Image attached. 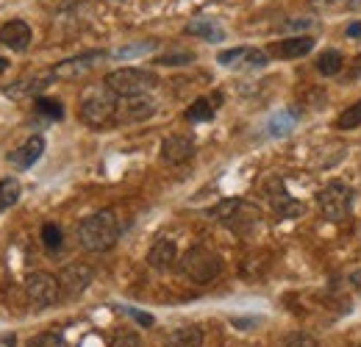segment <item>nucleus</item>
Returning <instances> with one entry per match:
<instances>
[{"instance_id":"f257e3e1","label":"nucleus","mask_w":361,"mask_h":347,"mask_svg":"<svg viewBox=\"0 0 361 347\" xmlns=\"http://www.w3.org/2000/svg\"><path fill=\"white\" fill-rule=\"evenodd\" d=\"M120 239V219L111 209H103L97 214H90L78 225V245L90 253H106Z\"/></svg>"},{"instance_id":"f03ea898","label":"nucleus","mask_w":361,"mask_h":347,"mask_svg":"<svg viewBox=\"0 0 361 347\" xmlns=\"http://www.w3.org/2000/svg\"><path fill=\"white\" fill-rule=\"evenodd\" d=\"M209 214H212V219H217L223 228H228L231 233H236V236H250L262 225V209L256 203H250V200H242V197L220 200Z\"/></svg>"},{"instance_id":"7ed1b4c3","label":"nucleus","mask_w":361,"mask_h":347,"mask_svg":"<svg viewBox=\"0 0 361 347\" xmlns=\"http://www.w3.org/2000/svg\"><path fill=\"white\" fill-rule=\"evenodd\" d=\"M117 103L120 97L106 87V84H97V87H87L81 95V103H78V117L92 126V128H103L109 123H114L117 117Z\"/></svg>"},{"instance_id":"20e7f679","label":"nucleus","mask_w":361,"mask_h":347,"mask_svg":"<svg viewBox=\"0 0 361 347\" xmlns=\"http://www.w3.org/2000/svg\"><path fill=\"white\" fill-rule=\"evenodd\" d=\"M178 269L183 278H189L192 284H212L220 272H223V259L209 250V248H189L178 261Z\"/></svg>"},{"instance_id":"39448f33","label":"nucleus","mask_w":361,"mask_h":347,"mask_svg":"<svg viewBox=\"0 0 361 347\" xmlns=\"http://www.w3.org/2000/svg\"><path fill=\"white\" fill-rule=\"evenodd\" d=\"M103 84L111 89L117 97H134V95H147L150 89L159 84L156 73L150 70H139V67H120V70H111Z\"/></svg>"},{"instance_id":"423d86ee","label":"nucleus","mask_w":361,"mask_h":347,"mask_svg":"<svg viewBox=\"0 0 361 347\" xmlns=\"http://www.w3.org/2000/svg\"><path fill=\"white\" fill-rule=\"evenodd\" d=\"M319 212L328 222H345L353 212V189L342 181H331L317 195Z\"/></svg>"},{"instance_id":"0eeeda50","label":"nucleus","mask_w":361,"mask_h":347,"mask_svg":"<svg viewBox=\"0 0 361 347\" xmlns=\"http://www.w3.org/2000/svg\"><path fill=\"white\" fill-rule=\"evenodd\" d=\"M25 295L37 308H50L61 300V284L59 275L50 272H31L25 278Z\"/></svg>"},{"instance_id":"6e6552de","label":"nucleus","mask_w":361,"mask_h":347,"mask_svg":"<svg viewBox=\"0 0 361 347\" xmlns=\"http://www.w3.org/2000/svg\"><path fill=\"white\" fill-rule=\"evenodd\" d=\"M264 195H267V200H270L272 212L281 219H298L306 214V206H303L300 200H295V197L286 192V186H283L281 178H270V181H267Z\"/></svg>"},{"instance_id":"1a4fd4ad","label":"nucleus","mask_w":361,"mask_h":347,"mask_svg":"<svg viewBox=\"0 0 361 347\" xmlns=\"http://www.w3.org/2000/svg\"><path fill=\"white\" fill-rule=\"evenodd\" d=\"M156 100L150 95H134V97H120L117 103V117L114 123L120 126H134V123H145L156 114Z\"/></svg>"},{"instance_id":"9d476101","label":"nucleus","mask_w":361,"mask_h":347,"mask_svg":"<svg viewBox=\"0 0 361 347\" xmlns=\"http://www.w3.org/2000/svg\"><path fill=\"white\" fill-rule=\"evenodd\" d=\"M109 53L106 50H90V53H81V56H73V59H64L53 67V78L59 81H73V78H81L87 75L90 70H94Z\"/></svg>"},{"instance_id":"9b49d317","label":"nucleus","mask_w":361,"mask_h":347,"mask_svg":"<svg viewBox=\"0 0 361 347\" xmlns=\"http://www.w3.org/2000/svg\"><path fill=\"white\" fill-rule=\"evenodd\" d=\"M92 278H94V269H92L90 264H81V261L67 264V267L59 272V284H61V292H64L67 298H75V295L87 292Z\"/></svg>"},{"instance_id":"f8f14e48","label":"nucleus","mask_w":361,"mask_h":347,"mask_svg":"<svg viewBox=\"0 0 361 347\" xmlns=\"http://www.w3.org/2000/svg\"><path fill=\"white\" fill-rule=\"evenodd\" d=\"M192 156H195V139H192V136L173 133V136H167V139L161 142V162L170 164V167L186 164Z\"/></svg>"},{"instance_id":"ddd939ff","label":"nucleus","mask_w":361,"mask_h":347,"mask_svg":"<svg viewBox=\"0 0 361 347\" xmlns=\"http://www.w3.org/2000/svg\"><path fill=\"white\" fill-rule=\"evenodd\" d=\"M217 61L223 67H245V70H262L267 64V53L256 50V47H233V50H223L217 56Z\"/></svg>"},{"instance_id":"4468645a","label":"nucleus","mask_w":361,"mask_h":347,"mask_svg":"<svg viewBox=\"0 0 361 347\" xmlns=\"http://www.w3.org/2000/svg\"><path fill=\"white\" fill-rule=\"evenodd\" d=\"M34 42V31L25 20H8L6 25H0V44H6L8 50H28Z\"/></svg>"},{"instance_id":"2eb2a0df","label":"nucleus","mask_w":361,"mask_h":347,"mask_svg":"<svg viewBox=\"0 0 361 347\" xmlns=\"http://www.w3.org/2000/svg\"><path fill=\"white\" fill-rule=\"evenodd\" d=\"M42 153H45V139L37 133V136L25 139L17 150H11V153H8V162H11L17 170H28V167H34V164L42 159Z\"/></svg>"},{"instance_id":"dca6fc26","label":"nucleus","mask_w":361,"mask_h":347,"mask_svg":"<svg viewBox=\"0 0 361 347\" xmlns=\"http://www.w3.org/2000/svg\"><path fill=\"white\" fill-rule=\"evenodd\" d=\"M317 39L309 34H298V37H289V39H281V42L270 44V53L275 59H300L306 53L314 50Z\"/></svg>"},{"instance_id":"f3484780","label":"nucleus","mask_w":361,"mask_h":347,"mask_svg":"<svg viewBox=\"0 0 361 347\" xmlns=\"http://www.w3.org/2000/svg\"><path fill=\"white\" fill-rule=\"evenodd\" d=\"M147 264H150L153 269H159V272L173 269V267L178 264V248H176V242H173V239H159V242L150 248V253H147Z\"/></svg>"},{"instance_id":"a211bd4d","label":"nucleus","mask_w":361,"mask_h":347,"mask_svg":"<svg viewBox=\"0 0 361 347\" xmlns=\"http://www.w3.org/2000/svg\"><path fill=\"white\" fill-rule=\"evenodd\" d=\"M167 347H203V331L197 325H183L176 328L167 336Z\"/></svg>"},{"instance_id":"6ab92c4d","label":"nucleus","mask_w":361,"mask_h":347,"mask_svg":"<svg viewBox=\"0 0 361 347\" xmlns=\"http://www.w3.org/2000/svg\"><path fill=\"white\" fill-rule=\"evenodd\" d=\"M186 34H192V37H203V39H209V42H220V39H226L223 28H220L217 23H212L209 17L192 20V23L186 25Z\"/></svg>"},{"instance_id":"aec40b11","label":"nucleus","mask_w":361,"mask_h":347,"mask_svg":"<svg viewBox=\"0 0 361 347\" xmlns=\"http://www.w3.org/2000/svg\"><path fill=\"white\" fill-rule=\"evenodd\" d=\"M298 117H300V111H298V109H286V111H278V114L272 117L270 123H267V133H270V136H286L289 130L295 128Z\"/></svg>"},{"instance_id":"412c9836","label":"nucleus","mask_w":361,"mask_h":347,"mask_svg":"<svg viewBox=\"0 0 361 347\" xmlns=\"http://www.w3.org/2000/svg\"><path fill=\"white\" fill-rule=\"evenodd\" d=\"M20 195H23V186H20V181L17 178H3L0 181V212H6V209H11L17 200H20Z\"/></svg>"},{"instance_id":"4be33fe9","label":"nucleus","mask_w":361,"mask_h":347,"mask_svg":"<svg viewBox=\"0 0 361 347\" xmlns=\"http://www.w3.org/2000/svg\"><path fill=\"white\" fill-rule=\"evenodd\" d=\"M317 70L322 73V75H339L342 73V53L339 50H325L322 56H319V61H317Z\"/></svg>"},{"instance_id":"5701e85b","label":"nucleus","mask_w":361,"mask_h":347,"mask_svg":"<svg viewBox=\"0 0 361 347\" xmlns=\"http://www.w3.org/2000/svg\"><path fill=\"white\" fill-rule=\"evenodd\" d=\"M214 117V106L206 100V97H197L192 106H189V111H186V120L189 123H209Z\"/></svg>"},{"instance_id":"b1692460","label":"nucleus","mask_w":361,"mask_h":347,"mask_svg":"<svg viewBox=\"0 0 361 347\" xmlns=\"http://www.w3.org/2000/svg\"><path fill=\"white\" fill-rule=\"evenodd\" d=\"M361 126V100L359 103H353V106H348V111H342L339 117H336V128L339 130H353Z\"/></svg>"},{"instance_id":"393cba45","label":"nucleus","mask_w":361,"mask_h":347,"mask_svg":"<svg viewBox=\"0 0 361 347\" xmlns=\"http://www.w3.org/2000/svg\"><path fill=\"white\" fill-rule=\"evenodd\" d=\"M37 111L45 114L47 120H61L64 117L61 100H50V97H37Z\"/></svg>"},{"instance_id":"a878e982","label":"nucleus","mask_w":361,"mask_h":347,"mask_svg":"<svg viewBox=\"0 0 361 347\" xmlns=\"http://www.w3.org/2000/svg\"><path fill=\"white\" fill-rule=\"evenodd\" d=\"M42 245H45L50 253L61 250V228L59 225H53V222L42 225Z\"/></svg>"},{"instance_id":"bb28decb","label":"nucleus","mask_w":361,"mask_h":347,"mask_svg":"<svg viewBox=\"0 0 361 347\" xmlns=\"http://www.w3.org/2000/svg\"><path fill=\"white\" fill-rule=\"evenodd\" d=\"M278 347H319L314 336H309V334H303V331H295V334H286Z\"/></svg>"},{"instance_id":"cd10ccee","label":"nucleus","mask_w":361,"mask_h":347,"mask_svg":"<svg viewBox=\"0 0 361 347\" xmlns=\"http://www.w3.org/2000/svg\"><path fill=\"white\" fill-rule=\"evenodd\" d=\"M159 42L156 39H147V42H139V44H128V47H120L114 50V59H131V56H142V53H150L156 50Z\"/></svg>"},{"instance_id":"c85d7f7f","label":"nucleus","mask_w":361,"mask_h":347,"mask_svg":"<svg viewBox=\"0 0 361 347\" xmlns=\"http://www.w3.org/2000/svg\"><path fill=\"white\" fill-rule=\"evenodd\" d=\"M189 61H195V53H164L156 59V64H161V67H178V64H189Z\"/></svg>"},{"instance_id":"c756f323","label":"nucleus","mask_w":361,"mask_h":347,"mask_svg":"<svg viewBox=\"0 0 361 347\" xmlns=\"http://www.w3.org/2000/svg\"><path fill=\"white\" fill-rule=\"evenodd\" d=\"M111 347H142V339L136 331H117L111 339Z\"/></svg>"},{"instance_id":"7c9ffc66","label":"nucleus","mask_w":361,"mask_h":347,"mask_svg":"<svg viewBox=\"0 0 361 347\" xmlns=\"http://www.w3.org/2000/svg\"><path fill=\"white\" fill-rule=\"evenodd\" d=\"M126 314H131L139 325H153V317L145 314V311H136V308H126Z\"/></svg>"},{"instance_id":"2f4dec72","label":"nucleus","mask_w":361,"mask_h":347,"mask_svg":"<svg viewBox=\"0 0 361 347\" xmlns=\"http://www.w3.org/2000/svg\"><path fill=\"white\" fill-rule=\"evenodd\" d=\"M342 0H309V6L314 8V11H322V8H334V6H339Z\"/></svg>"},{"instance_id":"473e14b6","label":"nucleus","mask_w":361,"mask_h":347,"mask_svg":"<svg viewBox=\"0 0 361 347\" xmlns=\"http://www.w3.org/2000/svg\"><path fill=\"white\" fill-rule=\"evenodd\" d=\"M0 347H17V336L14 334H0Z\"/></svg>"},{"instance_id":"72a5a7b5","label":"nucleus","mask_w":361,"mask_h":347,"mask_svg":"<svg viewBox=\"0 0 361 347\" xmlns=\"http://www.w3.org/2000/svg\"><path fill=\"white\" fill-rule=\"evenodd\" d=\"M283 28H312V20H292V23H283Z\"/></svg>"},{"instance_id":"f704fd0d","label":"nucleus","mask_w":361,"mask_h":347,"mask_svg":"<svg viewBox=\"0 0 361 347\" xmlns=\"http://www.w3.org/2000/svg\"><path fill=\"white\" fill-rule=\"evenodd\" d=\"M348 37H361V23H350L348 25Z\"/></svg>"},{"instance_id":"c9c22d12","label":"nucleus","mask_w":361,"mask_h":347,"mask_svg":"<svg viewBox=\"0 0 361 347\" xmlns=\"http://www.w3.org/2000/svg\"><path fill=\"white\" fill-rule=\"evenodd\" d=\"M348 6H350V11H361V0H348Z\"/></svg>"},{"instance_id":"e433bc0d","label":"nucleus","mask_w":361,"mask_h":347,"mask_svg":"<svg viewBox=\"0 0 361 347\" xmlns=\"http://www.w3.org/2000/svg\"><path fill=\"white\" fill-rule=\"evenodd\" d=\"M350 281H353V284L361 289V269H359V272H353V278H350Z\"/></svg>"},{"instance_id":"4c0bfd02","label":"nucleus","mask_w":361,"mask_h":347,"mask_svg":"<svg viewBox=\"0 0 361 347\" xmlns=\"http://www.w3.org/2000/svg\"><path fill=\"white\" fill-rule=\"evenodd\" d=\"M6 67H8V64H6V59H0V73H3Z\"/></svg>"},{"instance_id":"58836bf2","label":"nucleus","mask_w":361,"mask_h":347,"mask_svg":"<svg viewBox=\"0 0 361 347\" xmlns=\"http://www.w3.org/2000/svg\"><path fill=\"white\" fill-rule=\"evenodd\" d=\"M356 67H359V70H361V56H359V59H356Z\"/></svg>"},{"instance_id":"ea45409f","label":"nucleus","mask_w":361,"mask_h":347,"mask_svg":"<svg viewBox=\"0 0 361 347\" xmlns=\"http://www.w3.org/2000/svg\"><path fill=\"white\" fill-rule=\"evenodd\" d=\"M359 347H361V345H359Z\"/></svg>"}]
</instances>
